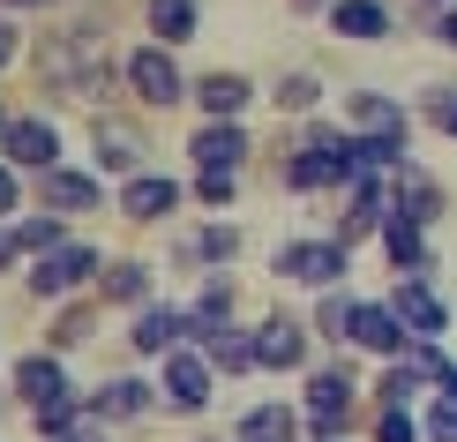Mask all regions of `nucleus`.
<instances>
[{"label": "nucleus", "instance_id": "obj_10", "mask_svg": "<svg viewBox=\"0 0 457 442\" xmlns=\"http://www.w3.org/2000/svg\"><path fill=\"white\" fill-rule=\"evenodd\" d=\"M180 203H187V188L173 180V172H136V180H120V203L112 210H120L128 225H165Z\"/></svg>", "mask_w": 457, "mask_h": 442}, {"label": "nucleus", "instance_id": "obj_36", "mask_svg": "<svg viewBox=\"0 0 457 442\" xmlns=\"http://www.w3.org/2000/svg\"><path fill=\"white\" fill-rule=\"evenodd\" d=\"M203 210H233V196H240V172H195V188H187Z\"/></svg>", "mask_w": 457, "mask_h": 442}, {"label": "nucleus", "instance_id": "obj_33", "mask_svg": "<svg viewBox=\"0 0 457 442\" xmlns=\"http://www.w3.org/2000/svg\"><path fill=\"white\" fill-rule=\"evenodd\" d=\"M15 247L37 263L53 255V247H68V218H53V210H37V218H15Z\"/></svg>", "mask_w": 457, "mask_h": 442}, {"label": "nucleus", "instance_id": "obj_27", "mask_svg": "<svg viewBox=\"0 0 457 442\" xmlns=\"http://www.w3.org/2000/svg\"><path fill=\"white\" fill-rule=\"evenodd\" d=\"M375 240H383V255L397 263V278H428V271H435V255H428V233H420V225L390 218V225H383Z\"/></svg>", "mask_w": 457, "mask_h": 442}, {"label": "nucleus", "instance_id": "obj_1", "mask_svg": "<svg viewBox=\"0 0 457 442\" xmlns=\"http://www.w3.org/2000/svg\"><path fill=\"white\" fill-rule=\"evenodd\" d=\"M120 83H128V61L112 53V38L98 23H68V30L37 38V90H53L68 105H90V113H112Z\"/></svg>", "mask_w": 457, "mask_h": 442}, {"label": "nucleus", "instance_id": "obj_11", "mask_svg": "<svg viewBox=\"0 0 457 442\" xmlns=\"http://www.w3.org/2000/svg\"><path fill=\"white\" fill-rule=\"evenodd\" d=\"M8 390H15V405H30V413H46V405H61V397H75V390H68V368H61V353H46V345L15 360Z\"/></svg>", "mask_w": 457, "mask_h": 442}, {"label": "nucleus", "instance_id": "obj_12", "mask_svg": "<svg viewBox=\"0 0 457 442\" xmlns=\"http://www.w3.org/2000/svg\"><path fill=\"white\" fill-rule=\"evenodd\" d=\"M390 307H397V322L412 330V345H443V330H450V307H443V293H435L428 278H397Z\"/></svg>", "mask_w": 457, "mask_h": 442}, {"label": "nucleus", "instance_id": "obj_19", "mask_svg": "<svg viewBox=\"0 0 457 442\" xmlns=\"http://www.w3.org/2000/svg\"><path fill=\"white\" fill-rule=\"evenodd\" d=\"M187 150H195V165H203V172H240L255 143H247V128H240V121H203Z\"/></svg>", "mask_w": 457, "mask_h": 442}, {"label": "nucleus", "instance_id": "obj_39", "mask_svg": "<svg viewBox=\"0 0 457 442\" xmlns=\"http://www.w3.org/2000/svg\"><path fill=\"white\" fill-rule=\"evenodd\" d=\"M420 428H428V442H457V405L443 397V405H435V413L420 420Z\"/></svg>", "mask_w": 457, "mask_h": 442}, {"label": "nucleus", "instance_id": "obj_34", "mask_svg": "<svg viewBox=\"0 0 457 442\" xmlns=\"http://www.w3.org/2000/svg\"><path fill=\"white\" fill-rule=\"evenodd\" d=\"M412 390H428V375L412 368V360H390L383 382H375V405H412Z\"/></svg>", "mask_w": 457, "mask_h": 442}, {"label": "nucleus", "instance_id": "obj_43", "mask_svg": "<svg viewBox=\"0 0 457 442\" xmlns=\"http://www.w3.org/2000/svg\"><path fill=\"white\" fill-rule=\"evenodd\" d=\"M68 442H105V428H98V420H90V428H75Z\"/></svg>", "mask_w": 457, "mask_h": 442}, {"label": "nucleus", "instance_id": "obj_32", "mask_svg": "<svg viewBox=\"0 0 457 442\" xmlns=\"http://www.w3.org/2000/svg\"><path fill=\"white\" fill-rule=\"evenodd\" d=\"M270 98H278V113L308 121V113L322 105V75H315V68H293V75H278V90H270Z\"/></svg>", "mask_w": 457, "mask_h": 442}, {"label": "nucleus", "instance_id": "obj_42", "mask_svg": "<svg viewBox=\"0 0 457 442\" xmlns=\"http://www.w3.org/2000/svg\"><path fill=\"white\" fill-rule=\"evenodd\" d=\"M15 61V23H8V8H0V68Z\"/></svg>", "mask_w": 457, "mask_h": 442}, {"label": "nucleus", "instance_id": "obj_40", "mask_svg": "<svg viewBox=\"0 0 457 442\" xmlns=\"http://www.w3.org/2000/svg\"><path fill=\"white\" fill-rule=\"evenodd\" d=\"M15 263H30V255L15 247V225H0V271H15Z\"/></svg>", "mask_w": 457, "mask_h": 442}, {"label": "nucleus", "instance_id": "obj_44", "mask_svg": "<svg viewBox=\"0 0 457 442\" xmlns=\"http://www.w3.org/2000/svg\"><path fill=\"white\" fill-rule=\"evenodd\" d=\"M435 390H443V397H450V405H457V368H450V375H443V382H435Z\"/></svg>", "mask_w": 457, "mask_h": 442}, {"label": "nucleus", "instance_id": "obj_38", "mask_svg": "<svg viewBox=\"0 0 457 442\" xmlns=\"http://www.w3.org/2000/svg\"><path fill=\"white\" fill-rule=\"evenodd\" d=\"M15 210H23V180H15V165L0 158V225H15Z\"/></svg>", "mask_w": 457, "mask_h": 442}, {"label": "nucleus", "instance_id": "obj_8", "mask_svg": "<svg viewBox=\"0 0 457 442\" xmlns=\"http://www.w3.org/2000/svg\"><path fill=\"white\" fill-rule=\"evenodd\" d=\"M0 158H8L15 172H53L61 165V128H53L46 113H15L8 136H0Z\"/></svg>", "mask_w": 457, "mask_h": 442}, {"label": "nucleus", "instance_id": "obj_15", "mask_svg": "<svg viewBox=\"0 0 457 442\" xmlns=\"http://www.w3.org/2000/svg\"><path fill=\"white\" fill-rule=\"evenodd\" d=\"M443 210H450L443 180H428L420 165H405V172H397V180H390V218H405V225H420V233H428V225L443 218Z\"/></svg>", "mask_w": 457, "mask_h": 442}, {"label": "nucleus", "instance_id": "obj_25", "mask_svg": "<svg viewBox=\"0 0 457 442\" xmlns=\"http://www.w3.org/2000/svg\"><path fill=\"white\" fill-rule=\"evenodd\" d=\"M353 360H322V368H308V413H353Z\"/></svg>", "mask_w": 457, "mask_h": 442}, {"label": "nucleus", "instance_id": "obj_47", "mask_svg": "<svg viewBox=\"0 0 457 442\" xmlns=\"http://www.w3.org/2000/svg\"><path fill=\"white\" fill-rule=\"evenodd\" d=\"M435 8H457V0H435Z\"/></svg>", "mask_w": 457, "mask_h": 442}, {"label": "nucleus", "instance_id": "obj_28", "mask_svg": "<svg viewBox=\"0 0 457 442\" xmlns=\"http://www.w3.org/2000/svg\"><path fill=\"white\" fill-rule=\"evenodd\" d=\"M330 30L353 38V46H375V38H390V8H383V0H337Z\"/></svg>", "mask_w": 457, "mask_h": 442}, {"label": "nucleus", "instance_id": "obj_14", "mask_svg": "<svg viewBox=\"0 0 457 442\" xmlns=\"http://www.w3.org/2000/svg\"><path fill=\"white\" fill-rule=\"evenodd\" d=\"M345 121H353V136L412 143V121H405V105H397V98H383V90H345Z\"/></svg>", "mask_w": 457, "mask_h": 442}, {"label": "nucleus", "instance_id": "obj_4", "mask_svg": "<svg viewBox=\"0 0 457 442\" xmlns=\"http://www.w3.org/2000/svg\"><path fill=\"white\" fill-rule=\"evenodd\" d=\"M345 271H353V247L345 240H285L278 247V278L308 285V293H337Z\"/></svg>", "mask_w": 457, "mask_h": 442}, {"label": "nucleus", "instance_id": "obj_26", "mask_svg": "<svg viewBox=\"0 0 457 442\" xmlns=\"http://www.w3.org/2000/svg\"><path fill=\"white\" fill-rule=\"evenodd\" d=\"M143 23H150V46H187L195 38V23H203V8L195 0H143Z\"/></svg>", "mask_w": 457, "mask_h": 442}, {"label": "nucleus", "instance_id": "obj_23", "mask_svg": "<svg viewBox=\"0 0 457 442\" xmlns=\"http://www.w3.org/2000/svg\"><path fill=\"white\" fill-rule=\"evenodd\" d=\"M300 435H308V413L300 405H255L233 428V442H300Z\"/></svg>", "mask_w": 457, "mask_h": 442}, {"label": "nucleus", "instance_id": "obj_13", "mask_svg": "<svg viewBox=\"0 0 457 442\" xmlns=\"http://www.w3.org/2000/svg\"><path fill=\"white\" fill-rule=\"evenodd\" d=\"M128 345H136L143 360H165V353H180V345H195V322H187V307H173V300H150L136 315V330H128Z\"/></svg>", "mask_w": 457, "mask_h": 442}, {"label": "nucleus", "instance_id": "obj_30", "mask_svg": "<svg viewBox=\"0 0 457 442\" xmlns=\"http://www.w3.org/2000/svg\"><path fill=\"white\" fill-rule=\"evenodd\" d=\"M90 330H98V300H68L61 315L46 322V353H75Z\"/></svg>", "mask_w": 457, "mask_h": 442}, {"label": "nucleus", "instance_id": "obj_5", "mask_svg": "<svg viewBox=\"0 0 457 442\" xmlns=\"http://www.w3.org/2000/svg\"><path fill=\"white\" fill-rule=\"evenodd\" d=\"M128 90H136V105H150V113H173L180 98H195V83L180 75V61L165 46H136L128 53Z\"/></svg>", "mask_w": 457, "mask_h": 442}, {"label": "nucleus", "instance_id": "obj_6", "mask_svg": "<svg viewBox=\"0 0 457 442\" xmlns=\"http://www.w3.org/2000/svg\"><path fill=\"white\" fill-rule=\"evenodd\" d=\"M211 390H218V368L195 353V345H180V353L158 360V405L165 413H203V405H211Z\"/></svg>", "mask_w": 457, "mask_h": 442}, {"label": "nucleus", "instance_id": "obj_22", "mask_svg": "<svg viewBox=\"0 0 457 442\" xmlns=\"http://www.w3.org/2000/svg\"><path fill=\"white\" fill-rule=\"evenodd\" d=\"M278 180L293 188V196H322V188H345V172H337V158H322V150H285Z\"/></svg>", "mask_w": 457, "mask_h": 442}, {"label": "nucleus", "instance_id": "obj_2", "mask_svg": "<svg viewBox=\"0 0 457 442\" xmlns=\"http://www.w3.org/2000/svg\"><path fill=\"white\" fill-rule=\"evenodd\" d=\"M90 158H98V180H136V172H150V136L136 113H90Z\"/></svg>", "mask_w": 457, "mask_h": 442}, {"label": "nucleus", "instance_id": "obj_3", "mask_svg": "<svg viewBox=\"0 0 457 442\" xmlns=\"http://www.w3.org/2000/svg\"><path fill=\"white\" fill-rule=\"evenodd\" d=\"M105 278V255L90 240H68V247H53V255H37L23 285H30V300H68V293H83V285H98Z\"/></svg>", "mask_w": 457, "mask_h": 442}, {"label": "nucleus", "instance_id": "obj_17", "mask_svg": "<svg viewBox=\"0 0 457 442\" xmlns=\"http://www.w3.org/2000/svg\"><path fill=\"white\" fill-rule=\"evenodd\" d=\"M353 345H360V353H383V360H405V353H412V330L397 322V307H390V300H360Z\"/></svg>", "mask_w": 457, "mask_h": 442}, {"label": "nucleus", "instance_id": "obj_41", "mask_svg": "<svg viewBox=\"0 0 457 442\" xmlns=\"http://www.w3.org/2000/svg\"><path fill=\"white\" fill-rule=\"evenodd\" d=\"M435 46H450V53H457V8L435 15Z\"/></svg>", "mask_w": 457, "mask_h": 442}, {"label": "nucleus", "instance_id": "obj_46", "mask_svg": "<svg viewBox=\"0 0 457 442\" xmlns=\"http://www.w3.org/2000/svg\"><path fill=\"white\" fill-rule=\"evenodd\" d=\"M8 121H15V113H0V136H8Z\"/></svg>", "mask_w": 457, "mask_h": 442}, {"label": "nucleus", "instance_id": "obj_7", "mask_svg": "<svg viewBox=\"0 0 457 442\" xmlns=\"http://www.w3.org/2000/svg\"><path fill=\"white\" fill-rule=\"evenodd\" d=\"M255 353H262V368L270 375H308V360H315V322H300V315H262L255 322Z\"/></svg>", "mask_w": 457, "mask_h": 442}, {"label": "nucleus", "instance_id": "obj_16", "mask_svg": "<svg viewBox=\"0 0 457 442\" xmlns=\"http://www.w3.org/2000/svg\"><path fill=\"white\" fill-rule=\"evenodd\" d=\"M150 405H158V382H143V375H105L98 390H90V420H98V428H112V420H143Z\"/></svg>", "mask_w": 457, "mask_h": 442}, {"label": "nucleus", "instance_id": "obj_20", "mask_svg": "<svg viewBox=\"0 0 457 442\" xmlns=\"http://www.w3.org/2000/svg\"><path fill=\"white\" fill-rule=\"evenodd\" d=\"M247 98H255V83H247L240 68H211V75H195V105H203V121H240Z\"/></svg>", "mask_w": 457, "mask_h": 442}, {"label": "nucleus", "instance_id": "obj_24", "mask_svg": "<svg viewBox=\"0 0 457 442\" xmlns=\"http://www.w3.org/2000/svg\"><path fill=\"white\" fill-rule=\"evenodd\" d=\"M233 307H240V293H233V278H203V293H195V307H187V322H195V345L203 338H218V330H233Z\"/></svg>", "mask_w": 457, "mask_h": 442}, {"label": "nucleus", "instance_id": "obj_31", "mask_svg": "<svg viewBox=\"0 0 457 442\" xmlns=\"http://www.w3.org/2000/svg\"><path fill=\"white\" fill-rule=\"evenodd\" d=\"M353 322H360V300L345 293V285L315 300V338H330V345H353Z\"/></svg>", "mask_w": 457, "mask_h": 442}, {"label": "nucleus", "instance_id": "obj_9", "mask_svg": "<svg viewBox=\"0 0 457 442\" xmlns=\"http://www.w3.org/2000/svg\"><path fill=\"white\" fill-rule=\"evenodd\" d=\"M37 210H53V218H83V210H105V180L83 165H53L37 172Z\"/></svg>", "mask_w": 457, "mask_h": 442}, {"label": "nucleus", "instance_id": "obj_29", "mask_svg": "<svg viewBox=\"0 0 457 442\" xmlns=\"http://www.w3.org/2000/svg\"><path fill=\"white\" fill-rule=\"evenodd\" d=\"M195 353L211 360L218 375H247V368H262V353H255V330H218V338H203Z\"/></svg>", "mask_w": 457, "mask_h": 442}, {"label": "nucleus", "instance_id": "obj_37", "mask_svg": "<svg viewBox=\"0 0 457 442\" xmlns=\"http://www.w3.org/2000/svg\"><path fill=\"white\" fill-rule=\"evenodd\" d=\"M420 113L435 128H443V136H457V83H428V98H420Z\"/></svg>", "mask_w": 457, "mask_h": 442}, {"label": "nucleus", "instance_id": "obj_18", "mask_svg": "<svg viewBox=\"0 0 457 442\" xmlns=\"http://www.w3.org/2000/svg\"><path fill=\"white\" fill-rule=\"evenodd\" d=\"M173 255L187 263V271H203V278H218L225 263L240 255V225H225V218H218V225H195V233H180V240H173Z\"/></svg>", "mask_w": 457, "mask_h": 442}, {"label": "nucleus", "instance_id": "obj_45", "mask_svg": "<svg viewBox=\"0 0 457 442\" xmlns=\"http://www.w3.org/2000/svg\"><path fill=\"white\" fill-rule=\"evenodd\" d=\"M300 8H337V0H300Z\"/></svg>", "mask_w": 457, "mask_h": 442}, {"label": "nucleus", "instance_id": "obj_21", "mask_svg": "<svg viewBox=\"0 0 457 442\" xmlns=\"http://www.w3.org/2000/svg\"><path fill=\"white\" fill-rule=\"evenodd\" d=\"M150 285H158V271L136 255H120V263H105V278H98V307H150Z\"/></svg>", "mask_w": 457, "mask_h": 442}, {"label": "nucleus", "instance_id": "obj_35", "mask_svg": "<svg viewBox=\"0 0 457 442\" xmlns=\"http://www.w3.org/2000/svg\"><path fill=\"white\" fill-rule=\"evenodd\" d=\"M375 442H428V428L412 420V405H375Z\"/></svg>", "mask_w": 457, "mask_h": 442}]
</instances>
